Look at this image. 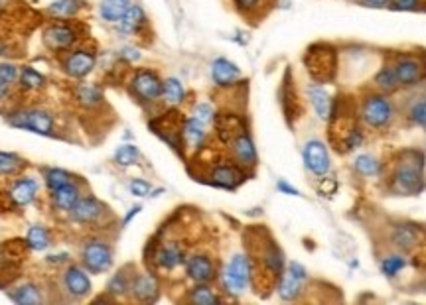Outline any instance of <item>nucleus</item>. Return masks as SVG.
<instances>
[{
	"instance_id": "f257e3e1",
	"label": "nucleus",
	"mask_w": 426,
	"mask_h": 305,
	"mask_svg": "<svg viewBox=\"0 0 426 305\" xmlns=\"http://www.w3.org/2000/svg\"><path fill=\"white\" fill-rule=\"evenodd\" d=\"M425 156L420 152H405L400 154L399 164L390 175V187L399 195H417L425 189Z\"/></svg>"
},
{
	"instance_id": "f03ea898",
	"label": "nucleus",
	"mask_w": 426,
	"mask_h": 305,
	"mask_svg": "<svg viewBox=\"0 0 426 305\" xmlns=\"http://www.w3.org/2000/svg\"><path fill=\"white\" fill-rule=\"evenodd\" d=\"M253 282V264L245 254H235L222 272L223 289L231 296H241Z\"/></svg>"
},
{
	"instance_id": "7ed1b4c3",
	"label": "nucleus",
	"mask_w": 426,
	"mask_h": 305,
	"mask_svg": "<svg viewBox=\"0 0 426 305\" xmlns=\"http://www.w3.org/2000/svg\"><path fill=\"white\" fill-rule=\"evenodd\" d=\"M81 266L89 274H105L113 266V248L106 240L101 238H89L81 246Z\"/></svg>"
},
{
	"instance_id": "20e7f679",
	"label": "nucleus",
	"mask_w": 426,
	"mask_h": 305,
	"mask_svg": "<svg viewBox=\"0 0 426 305\" xmlns=\"http://www.w3.org/2000/svg\"><path fill=\"white\" fill-rule=\"evenodd\" d=\"M42 40H44L45 48L52 50V52H70L71 48L77 44L80 32L70 22L58 20V22H53V24L44 28Z\"/></svg>"
},
{
	"instance_id": "39448f33",
	"label": "nucleus",
	"mask_w": 426,
	"mask_h": 305,
	"mask_svg": "<svg viewBox=\"0 0 426 305\" xmlns=\"http://www.w3.org/2000/svg\"><path fill=\"white\" fill-rule=\"evenodd\" d=\"M9 122L16 128L22 131L44 134V136H53V118L52 114L45 113L42 109H24L9 116Z\"/></svg>"
},
{
	"instance_id": "423d86ee",
	"label": "nucleus",
	"mask_w": 426,
	"mask_h": 305,
	"mask_svg": "<svg viewBox=\"0 0 426 305\" xmlns=\"http://www.w3.org/2000/svg\"><path fill=\"white\" fill-rule=\"evenodd\" d=\"M164 81L158 77V73L152 70L134 71L131 79V93H133L141 103H154L162 96Z\"/></svg>"
},
{
	"instance_id": "0eeeda50",
	"label": "nucleus",
	"mask_w": 426,
	"mask_h": 305,
	"mask_svg": "<svg viewBox=\"0 0 426 305\" xmlns=\"http://www.w3.org/2000/svg\"><path fill=\"white\" fill-rule=\"evenodd\" d=\"M361 118L371 128H385L393 121V105L385 95H369L361 105Z\"/></svg>"
},
{
	"instance_id": "6e6552de",
	"label": "nucleus",
	"mask_w": 426,
	"mask_h": 305,
	"mask_svg": "<svg viewBox=\"0 0 426 305\" xmlns=\"http://www.w3.org/2000/svg\"><path fill=\"white\" fill-rule=\"evenodd\" d=\"M109 209L105 205L93 197V195H81V199L73 205V209L70 211V218L77 225H97L103 221Z\"/></svg>"
},
{
	"instance_id": "1a4fd4ad",
	"label": "nucleus",
	"mask_w": 426,
	"mask_h": 305,
	"mask_svg": "<svg viewBox=\"0 0 426 305\" xmlns=\"http://www.w3.org/2000/svg\"><path fill=\"white\" fill-rule=\"evenodd\" d=\"M393 70L399 81V87H415L425 77V63L417 55H399Z\"/></svg>"
},
{
	"instance_id": "9d476101",
	"label": "nucleus",
	"mask_w": 426,
	"mask_h": 305,
	"mask_svg": "<svg viewBox=\"0 0 426 305\" xmlns=\"http://www.w3.org/2000/svg\"><path fill=\"white\" fill-rule=\"evenodd\" d=\"M95 63H97V55L89 50H71L63 55L62 67L65 71V75H70L73 79H83L87 77L91 71L95 70Z\"/></svg>"
},
{
	"instance_id": "9b49d317",
	"label": "nucleus",
	"mask_w": 426,
	"mask_h": 305,
	"mask_svg": "<svg viewBox=\"0 0 426 305\" xmlns=\"http://www.w3.org/2000/svg\"><path fill=\"white\" fill-rule=\"evenodd\" d=\"M306 282V270L298 262H290L286 270L278 278V296L284 301H294L302 294V286Z\"/></svg>"
},
{
	"instance_id": "f8f14e48",
	"label": "nucleus",
	"mask_w": 426,
	"mask_h": 305,
	"mask_svg": "<svg viewBox=\"0 0 426 305\" xmlns=\"http://www.w3.org/2000/svg\"><path fill=\"white\" fill-rule=\"evenodd\" d=\"M89 272L85 268H81L77 264H71L67 270L63 272V289L71 299H85L91 294V279L87 276Z\"/></svg>"
},
{
	"instance_id": "ddd939ff",
	"label": "nucleus",
	"mask_w": 426,
	"mask_h": 305,
	"mask_svg": "<svg viewBox=\"0 0 426 305\" xmlns=\"http://www.w3.org/2000/svg\"><path fill=\"white\" fill-rule=\"evenodd\" d=\"M306 65H308L314 79H318V83H326L336 73V52L318 48L316 53H308Z\"/></svg>"
},
{
	"instance_id": "4468645a",
	"label": "nucleus",
	"mask_w": 426,
	"mask_h": 305,
	"mask_svg": "<svg viewBox=\"0 0 426 305\" xmlns=\"http://www.w3.org/2000/svg\"><path fill=\"white\" fill-rule=\"evenodd\" d=\"M304 164L306 170L314 174L316 177H324L329 172V156L328 148L320 142V140H310L304 146Z\"/></svg>"
},
{
	"instance_id": "2eb2a0df",
	"label": "nucleus",
	"mask_w": 426,
	"mask_h": 305,
	"mask_svg": "<svg viewBox=\"0 0 426 305\" xmlns=\"http://www.w3.org/2000/svg\"><path fill=\"white\" fill-rule=\"evenodd\" d=\"M186 274L194 284H209L215 279V264L207 254H192L186 258Z\"/></svg>"
},
{
	"instance_id": "dca6fc26",
	"label": "nucleus",
	"mask_w": 426,
	"mask_h": 305,
	"mask_svg": "<svg viewBox=\"0 0 426 305\" xmlns=\"http://www.w3.org/2000/svg\"><path fill=\"white\" fill-rule=\"evenodd\" d=\"M243 179H245L243 167L239 164H231V162H222V164L213 166L209 172V182L223 189H235Z\"/></svg>"
},
{
	"instance_id": "f3484780",
	"label": "nucleus",
	"mask_w": 426,
	"mask_h": 305,
	"mask_svg": "<svg viewBox=\"0 0 426 305\" xmlns=\"http://www.w3.org/2000/svg\"><path fill=\"white\" fill-rule=\"evenodd\" d=\"M231 152H233V157H235V162L241 167H247L248 170V167H255V164H257V150H255V144H253V140H251L245 128L233 136Z\"/></svg>"
},
{
	"instance_id": "a211bd4d",
	"label": "nucleus",
	"mask_w": 426,
	"mask_h": 305,
	"mask_svg": "<svg viewBox=\"0 0 426 305\" xmlns=\"http://www.w3.org/2000/svg\"><path fill=\"white\" fill-rule=\"evenodd\" d=\"M160 288L158 279L152 274H134L133 286H131V296L134 301H142V304H152L158 299Z\"/></svg>"
},
{
	"instance_id": "6ab92c4d",
	"label": "nucleus",
	"mask_w": 426,
	"mask_h": 305,
	"mask_svg": "<svg viewBox=\"0 0 426 305\" xmlns=\"http://www.w3.org/2000/svg\"><path fill=\"white\" fill-rule=\"evenodd\" d=\"M186 250L178 243H164L154 253V264L162 270H176L178 266L186 264Z\"/></svg>"
},
{
	"instance_id": "aec40b11",
	"label": "nucleus",
	"mask_w": 426,
	"mask_h": 305,
	"mask_svg": "<svg viewBox=\"0 0 426 305\" xmlns=\"http://www.w3.org/2000/svg\"><path fill=\"white\" fill-rule=\"evenodd\" d=\"M38 192H40V185L34 177H18L16 182L10 185L9 197L18 207H26L30 203H34Z\"/></svg>"
},
{
	"instance_id": "412c9836",
	"label": "nucleus",
	"mask_w": 426,
	"mask_h": 305,
	"mask_svg": "<svg viewBox=\"0 0 426 305\" xmlns=\"http://www.w3.org/2000/svg\"><path fill=\"white\" fill-rule=\"evenodd\" d=\"M146 24V16H144V10L138 4H133L131 9L126 10L119 22H115V30L116 34L123 35V38H131V35L141 34V30Z\"/></svg>"
},
{
	"instance_id": "4be33fe9",
	"label": "nucleus",
	"mask_w": 426,
	"mask_h": 305,
	"mask_svg": "<svg viewBox=\"0 0 426 305\" xmlns=\"http://www.w3.org/2000/svg\"><path fill=\"white\" fill-rule=\"evenodd\" d=\"M212 79L217 87H231L241 79V70L233 61L217 57L212 63Z\"/></svg>"
},
{
	"instance_id": "5701e85b",
	"label": "nucleus",
	"mask_w": 426,
	"mask_h": 305,
	"mask_svg": "<svg viewBox=\"0 0 426 305\" xmlns=\"http://www.w3.org/2000/svg\"><path fill=\"white\" fill-rule=\"evenodd\" d=\"M81 199V187L80 183L73 182L70 185H63L60 189L50 193V201H52V207L55 211H63V213H70L73 209V205Z\"/></svg>"
},
{
	"instance_id": "b1692460",
	"label": "nucleus",
	"mask_w": 426,
	"mask_h": 305,
	"mask_svg": "<svg viewBox=\"0 0 426 305\" xmlns=\"http://www.w3.org/2000/svg\"><path fill=\"white\" fill-rule=\"evenodd\" d=\"M182 140L190 150H200L205 142V124L195 116H190L182 124Z\"/></svg>"
},
{
	"instance_id": "393cba45",
	"label": "nucleus",
	"mask_w": 426,
	"mask_h": 305,
	"mask_svg": "<svg viewBox=\"0 0 426 305\" xmlns=\"http://www.w3.org/2000/svg\"><path fill=\"white\" fill-rule=\"evenodd\" d=\"M422 238V233L417 225H397L393 228V235H390V240L395 246H399L400 250H410L415 248Z\"/></svg>"
},
{
	"instance_id": "a878e982",
	"label": "nucleus",
	"mask_w": 426,
	"mask_h": 305,
	"mask_svg": "<svg viewBox=\"0 0 426 305\" xmlns=\"http://www.w3.org/2000/svg\"><path fill=\"white\" fill-rule=\"evenodd\" d=\"M133 6V0H103L99 4V16L109 24H115Z\"/></svg>"
},
{
	"instance_id": "bb28decb",
	"label": "nucleus",
	"mask_w": 426,
	"mask_h": 305,
	"mask_svg": "<svg viewBox=\"0 0 426 305\" xmlns=\"http://www.w3.org/2000/svg\"><path fill=\"white\" fill-rule=\"evenodd\" d=\"M308 96H310L316 114L322 121H328L329 113H332V99H329L328 91L322 85H318V83H314V85L308 87Z\"/></svg>"
},
{
	"instance_id": "cd10ccee",
	"label": "nucleus",
	"mask_w": 426,
	"mask_h": 305,
	"mask_svg": "<svg viewBox=\"0 0 426 305\" xmlns=\"http://www.w3.org/2000/svg\"><path fill=\"white\" fill-rule=\"evenodd\" d=\"M83 9V0H55L48 6V14L55 20H67L80 14Z\"/></svg>"
},
{
	"instance_id": "c85d7f7f",
	"label": "nucleus",
	"mask_w": 426,
	"mask_h": 305,
	"mask_svg": "<svg viewBox=\"0 0 426 305\" xmlns=\"http://www.w3.org/2000/svg\"><path fill=\"white\" fill-rule=\"evenodd\" d=\"M133 278H134V274H131V268H123V270H119L115 276L111 278V282H109L106 292L115 297H123V296H126V294H131Z\"/></svg>"
},
{
	"instance_id": "c756f323",
	"label": "nucleus",
	"mask_w": 426,
	"mask_h": 305,
	"mask_svg": "<svg viewBox=\"0 0 426 305\" xmlns=\"http://www.w3.org/2000/svg\"><path fill=\"white\" fill-rule=\"evenodd\" d=\"M44 179H45V187L48 192L52 193L55 189H60L63 185H70V183L77 182V177L65 170H60V167H45L44 170Z\"/></svg>"
},
{
	"instance_id": "7c9ffc66",
	"label": "nucleus",
	"mask_w": 426,
	"mask_h": 305,
	"mask_svg": "<svg viewBox=\"0 0 426 305\" xmlns=\"http://www.w3.org/2000/svg\"><path fill=\"white\" fill-rule=\"evenodd\" d=\"M233 2L241 14L251 20H258L273 4V0H233Z\"/></svg>"
},
{
	"instance_id": "2f4dec72",
	"label": "nucleus",
	"mask_w": 426,
	"mask_h": 305,
	"mask_svg": "<svg viewBox=\"0 0 426 305\" xmlns=\"http://www.w3.org/2000/svg\"><path fill=\"white\" fill-rule=\"evenodd\" d=\"M373 83L377 85V89H379L381 93H393V91L399 89V81H397L395 70H393V65H389V63H385L381 70L375 73Z\"/></svg>"
},
{
	"instance_id": "473e14b6",
	"label": "nucleus",
	"mask_w": 426,
	"mask_h": 305,
	"mask_svg": "<svg viewBox=\"0 0 426 305\" xmlns=\"http://www.w3.org/2000/svg\"><path fill=\"white\" fill-rule=\"evenodd\" d=\"M162 96L168 105L176 106L180 103H184L186 99V89L180 83V79L176 77H168L164 81V89H162Z\"/></svg>"
},
{
	"instance_id": "72a5a7b5",
	"label": "nucleus",
	"mask_w": 426,
	"mask_h": 305,
	"mask_svg": "<svg viewBox=\"0 0 426 305\" xmlns=\"http://www.w3.org/2000/svg\"><path fill=\"white\" fill-rule=\"evenodd\" d=\"M10 299L16 301V304L32 305L40 304L44 297H42V292H40L38 286H34V284H24V286H20V288H16L10 294Z\"/></svg>"
},
{
	"instance_id": "f704fd0d",
	"label": "nucleus",
	"mask_w": 426,
	"mask_h": 305,
	"mask_svg": "<svg viewBox=\"0 0 426 305\" xmlns=\"http://www.w3.org/2000/svg\"><path fill=\"white\" fill-rule=\"evenodd\" d=\"M75 95H77L80 105L85 109H97L103 103V91L97 85H81Z\"/></svg>"
},
{
	"instance_id": "c9c22d12",
	"label": "nucleus",
	"mask_w": 426,
	"mask_h": 305,
	"mask_svg": "<svg viewBox=\"0 0 426 305\" xmlns=\"http://www.w3.org/2000/svg\"><path fill=\"white\" fill-rule=\"evenodd\" d=\"M26 243L32 250H45L50 246V233H48V228L40 227V225L30 227L28 228Z\"/></svg>"
},
{
	"instance_id": "e433bc0d",
	"label": "nucleus",
	"mask_w": 426,
	"mask_h": 305,
	"mask_svg": "<svg viewBox=\"0 0 426 305\" xmlns=\"http://www.w3.org/2000/svg\"><path fill=\"white\" fill-rule=\"evenodd\" d=\"M20 85L24 91H38V89H42L45 85V79L44 75L40 73V71H36L34 67H24V70H20Z\"/></svg>"
},
{
	"instance_id": "4c0bfd02",
	"label": "nucleus",
	"mask_w": 426,
	"mask_h": 305,
	"mask_svg": "<svg viewBox=\"0 0 426 305\" xmlns=\"http://www.w3.org/2000/svg\"><path fill=\"white\" fill-rule=\"evenodd\" d=\"M26 167V162L16 154L0 152V175H18Z\"/></svg>"
},
{
	"instance_id": "58836bf2",
	"label": "nucleus",
	"mask_w": 426,
	"mask_h": 305,
	"mask_svg": "<svg viewBox=\"0 0 426 305\" xmlns=\"http://www.w3.org/2000/svg\"><path fill=\"white\" fill-rule=\"evenodd\" d=\"M187 299L197 305H213L222 301V297L217 296L212 288H207L205 284H197V288L192 289V294L187 296Z\"/></svg>"
},
{
	"instance_id": "ea45409f",
	"label": "nucleus",
	"mask_w": 426,
	"mask_h": 305,
	"mask_svg": "<svg viewBox=\"0 0 426 305\" xmlns=\"http://www.w3.org/2000/svg\"><path fill=\"white\" fill-rule=\"evenodd\" d=\"M355 172L359 175H364V177H375V175L381 172V164L373 156H369V154H364V156H359L355 160Z\"/></svg>"
},
{
	"instance_id": "a19ab883",
	"label": "nucleus",
	"mask_w": 426,
	"mask_h": 305,
	"mask_svg": "<svg viewBox=\"0 0 426 305\" xmlns=\"http://www.w3.org/2000/svg\"><path fill=\"white\" fill-rule=\"evenodd\" d=\"M138 157H141V152H138V148L133 146V144H123V146L115 152V162L123 167L134 166V164L138 162Z\"/></svg>"
},
{
	"instance_id": "79ce46f5",
	"label": "nucleus",
	"mask_w": 426,
	"mask_h": 305,
	"mask_svg": "<svg viewBox=\"0 0 426 305\" xmlns=\"http://www.w3.org/2000/svg\"><path fill=\"white\" fill-rule=\"evenodd\" d=\"M405 266H407V260L403 256H387V258L381 260V272L385 276H389V278L397 276Z\"/></svg>"
},
{
	"instance_id": "37998d69",
	"label": "nucleus",
	"mask_w": 426,
	"mask_h": 305,
	"mask_svg": "<svg viewBox=\"0 0 426 305\" xmlns=\"http://www.w3.org/2000/svg\"><path fill=\"white\" fill-rule=\"evenodd\" d=\"M192 116H195L200 122H204L205 126L215 121V113H213V106L209 105V103H200V105H195Z\"/></svg>"
},
{
	"instance_id": "c03bdc74",
	"label": "nucleus",
	"mask_w": 426,
	"mask_h": 305,
	"mask_svg": "<svg viewBox=\"0 0 426 305\" xmlns=\"http://www.w3.org/2000/svg\"><path fill=\"white\" fill-rule=\"evenodd\" d=\"M410 121L418 124V126H426V99H420L415 105L410 106Z\"/></svg>"
},
{
	"instance_id": "a18cd8bd",
	"label": "nucleus",
	"mask_w": 426,
	"mask_h": 305,
	"mask_svg": "<svg viewBox=\"0 0 426 305\" xmlns=\"http://www.w3.org/2000/svg\"><path fill=\"white\" fill-rule=\"evenodd\" d=\"M18 79H20V70L12 63H0V81L2 83H9V85H14Z\"/></svg>"
},
{
	"instance_id": "49530a36",
	"label": "nucleus",
	"mask_w": 426,
	"mask_h": 305,
	"mask_svg": "<svg viewBox=\"0 0 426 305\" xmlns=\"http://www.w3.org/2000/svg\"><path fill=\"white\" fill-rule=\"evenodd\" d=\"M129 189H131V193L133 195H136V197H146L148 193H151V183L144 182V179H133V182L129 183Z\"/></svg>"
},
{
	"instance_id": "de8ad7c7",
	"label": "nucleus",
	"mask_w": 426,
	"mask_h": 305,
	"mask_svg": "<svg viewBox=\"0 0 426 305\" xmlns=\"http://www.w3.org/2000/svg\"><path fill=\"white\" fill-rule=\"evenodd\" d=\"M337 189V182L334 179V177H322V182L318 183V192L324 195V197H332L334 193H336Z\"/></svg>"
},
{
	"instance_id": "09e8293b",
	"label": "nucleus",
	"mask_w": 426,
	"mask_h": 305,
	"mask_svg": "<svg viewBox=\"0 0 426 305\" xmlns=\"http://www.w3.org/2000/svg\"><path fill=\"white\" fill-rule=\"evenodd\" d=\"M390 6L403 12H413V10H418L420 0H390Z\"/></svg>"
},
{
	"instance_id": "8fccbe9b",
	"label": "nucleus",
	"mask_w": 426,
	"mask_h": 305,
	"mask_svg": "<svg viewBox=\"0 0 426 305\" xmlns=\"http://www.w3.org/2000/svg\"><path fill=\"white\" fill-rule=\"evenodd\" d=\"M121 57L126 61H136L141 60V52L136 48H123L121 50Z\"/></svg>"
},
{
	"instance_id": "3c124183",
	"label": "nucleus",
	"mask_w": 426,
	"mask_h": 305,
	"mask_svg": "<svg viewBox=\"0 0 426 305\" xmlns=\"http://www.w3.org/2000/svg\"><path fill=\"white\" fill-rule=\"evenodd\" d=\"M276 187H278V192H280V193H286V195H294V197H296V195H300V193H298V189H296V187H293V185H290V183L283 182V179H280V182L276 183Z\"/></svg>"
},
{
	"instance_id": "603ef678",
	"label": "nucleus",
	"mask_w": 426,
	"mask_h": 305,
	"mask_svg": "<svg viewBox=\"0 0 426 305\" xmlns=\"http://www.w3.org/2000/svg\"><path fill=\"white\" fill-rule=\"evenodd\" d=\"M367 6H375V9H381V6H387L390 4V0H361Z\"/></svg>"
},
{
	"instance_id": "864d4df0",
	"label": "nucleus",
	"mask_w": 426,
	"mask_h": 305,
	"mask_svg": "<svg viewBox=\"0 0 426 305\" xmlns=\"http://www.w3.org/2000/svg\"><path fill=\"white\" fill-rule=\"evenodd\" d=\"M138 213H141V207H133V209H131V213H129V215L124 217L123 225H129V223H131V218H133L134 215H138Z\"/></svg>"
},
{
	"instance_id": "5fc2aeb1",
	"label": "nucleus",
	"mask_w": 426,
	"mask_h": 305,
	"mask_svg": "<svg viewBox=\"0 0 426 305\" xmlns=\"http://www.w3.org/2000/svg\"><path fill=\"white\" fill-rule=\"evenodd\" d=\"M9 91H10L9 83H2V81H0V99H4V96L9 95Z\"/></svg>"
}]
</instances>
